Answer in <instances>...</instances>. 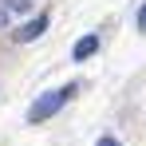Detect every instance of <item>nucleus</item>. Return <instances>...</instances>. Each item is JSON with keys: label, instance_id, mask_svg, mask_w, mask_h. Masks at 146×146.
Here are the masks:
<instances>
[{"label": "nucleus", "instance_id": "nucleus-5", "mask_svg": "<svg viewBox=\"0 0 146 146\" xmlns=\"http://www.w3.org/2000/svg\"><path fill=\"white\" fill-rule=\"evenodd\" d=\"M138 28H142V32H146V4H142V8H138Z\"/></svg>", "mask_w": 146, "mask_h": 146}, {"label": "nucleus", "instance_id": "nucleus-6", "mask_svg": "<svg viewBox=\"0 0 146 146\" xmlns=\"http://www.w3.org/2000/svg\"><path fill=\"white\" fill-rule=\"evenodd\" d=\"M99 146H119V138H111V134H107V138H99Z\"/></svg>", "mask_w": 146, "mask_h": 146}, {"label": "nucleus", "instance_id": "nucleus-4", "mask_svg": "<svg viewBox=\"0 0 146 146\" xmlns=\"http://www.w3.org/2000/svg\"><path fill=\"white\" fill-rule=\"evenodd\" d=\"M0 4H4V12H20V16L32 12V0H0Z\"/></svg>", "mask_w": 146, "mask_h": 146}, {"label": "nucleus", "instance_id": "nucleus-2", "mask_svg": "<svg viewBox=\"0 0 146 146\" xmlns=\"http://www.w3.org/2000/svg\"><path fill=\"white\" fill-rule=\"evenodd\" d=\"M48 24H51L48 16H36V20H28V24L16 32V40H20V44H32V40H40V36H44V28H48Z\"/></svg>", "mask_w": 146, "mask_h": 146}, {"label": "nucleus", "instance_id": "nucleus-1", "mask_svg": "<svg viewBox=\"0 0 146 146\" xmlns=\"http://www.w3.org/2000/svg\"><path fill=\"white\" fill-rule=\"evenodd\" d=\"M75 95V87H59V91H48V95H40L36 103H32V111H28V122H44V119H51L67 99Z\"/></svg>", "mask_w": 146, "mask_h": 146}, {"label": "nucleus", "instance_id": "nucleus-7", "mask_svg": "<svg viewBox=\"0 0 146 146\" xmlns=\"http://www.w3.org/2000/svg\"><path fill=\"white\" fill-rule=\"evenodd\" d=\"M4 20H8V12H4V4H0V28H4Z\"/></svg>", "mask_w": 146, "mask_h": 146}, {"label": "nucleus", "instance_id": "nucleus-3", "mask_svg": "<svg viewBox=\"0 0 146 146\" xmlns=\"http://www.w3.org/2000/svg\"><path fill=\"white\" fill-rule=\"evenodd\" d=\"M95 51H99V40H95V36H83V40H75L71 55L79 59V63H83V59H87V55H95Z\"/></svg>", "mask_w": 146, "mask_h": 146}]
</instances>
